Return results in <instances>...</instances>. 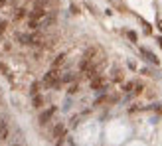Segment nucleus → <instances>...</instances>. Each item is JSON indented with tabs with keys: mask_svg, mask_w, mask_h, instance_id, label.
<instances>
[{
	"mask_svg": "<svg viewBox=\"0 0 162 146\" xmlns=\"http://www.w3.org/2000/svg\"><path fill=\"white\" fill-rule=\"evenodd\" d=\"M44 85H48V87H59L61 85V77H59V71L57 69H49L48 73H45V77H44Z\"/></svg>",
	"mask_w": 162,
	"mask_h": 146,
	"instance_id": "1",
	"label": "nucleus"
},
{
	"mask_svg": "<svg viewBox=\"0 0 162 146\" xmlns=\"http://www.w3.org/2000/svg\"><path fill=\"white\" fill-rule=\"evenodd\" d=\"M53 112H56V109H53V107H52V109H48V111H44V112L40 115V123L45 124V123H48V120L53 116Z\"/></svg>",
	"mask_w": 162,
	"mask_h": 146,
	"instance_id": "2",
	"label": "nucleus"
},
{
	"mask_svg": "<svg viewBox=\"0 0 162 146\" xmlns=\"http://www.w3.org/2000/svg\"><path fill=\"white\" fill-rule=\"evenodd\" d=\"M103 85H105V79L99 77V75H95V77L91 79V89H101Z\"/></svg>",
	"mask_w": 162,
	"mask_h": 146,
	"instance_id": "3",
	"label": "nucleus"
},
{
	"mask_svg": "<svg viewBox=\"0 0 162 146\" xmlns=\"http://www.w3.org/2000/svg\"><path fill=\"white\" fill-rule=\"evenodd\" d=\"M140 53H142V55L146 57L148 61H152V63H156V65H158V57H156V55H154V53H152V52H148V49L140 48Z\"/></svg>",
	"mask_w": 162,
	"mask_h": 146,
	"instance_id": "4",
	"label": "nucleus"
},
{
	"mask_svg": "<svg viewBox=\"0 0 162 146\" xmlns=\"http://www.w3.org/2000/svg\"><path fill=\"white\" fill-rule=\"evenodd\" d=\"M65 57H67V55H65V53H59V55H57V57H56V59H53V63H52V67H53V69H59V67H61V65H63V61H65Z\"/></svg>",
	"mask_w": 162,
	"mask_h": 146,
	"instance_id": "5",
	"label": "nucleus"
},
{
	"mask_svg": "<svg viewBox=\"0 0 162 146\" xmlns=\"http://www.w3.org/2000/svg\"><path fill=\"white\" fill-rule=\"evenodd\" d=\"M63 132H65V126H63V124H57V126L53 128V136H56L57 140H59L61 136H63Z\"/></svg>",
	"mask_w": 162,
	"mask_h": 146,
	"instance_id": "6",
	"label": "nucleus"
},
{
	"mask_svg": "<svg viewBox=\"0 0 162 146\" xmlns=\"http://www.w3.org/2000/svg\"><path fill=\"white\" fill-rule=\"evenodd\" d=\"M32 103H34V107H36V109H40V107L44 105V97H40V95H34Z\"/></svg>",
	"mask_w": 162,
	"mask_h": 146,
	"instance_id": "7",
	"label": "nucleus"
},
{
	"mask_svg": "<svg viewBox=\"0 0 162 146\" xmlns=\"http://www.w3.org/2000/svg\"><path fill=\"white\" fill-rule=\"evenodd\" d=\"M26 14H28V12H26V8H18V12L14 14V20H22Z\"/></svg>",
	"mask_w": 162,
	"mask_h": 146,
	"instance_id": "8",
	"label": "nucleus"
},
{
	"mask_svg": "<svg viewBox=\"0 0 162 146\" xmlns=\"http://www.w3.org/2000/svg\"><path fill=\"white\" fill-rule=\"evenodd\" d=\"M6 30H8V22L6 20H0V36H2Z\"/></svg>",
	"mask_w": 162,
	"mask_h": 146,
	"instance_id": "9",
	"label": "nucleus"
},
{
	"mask_svg": "<svg viewBox=\"0 0 162 146\" xmlns=\"http://www.w3.org/2000/svg\"><path fill=\"white\" fill-rule=\"evenodd\" d=\"M38 91H40V83H34V85H32V89H30V93L32 95H38Z\"/></svg>",
	"mask_w": 162,
	"mask_h": 146,
	"instance_id": "10",
	"label": "nucleus"
},
{
	"mask_svg": "<svg viewBox=\"0 0 162 146\" xmlns=\"http://www.w3.org/2000/svg\"><path fill=\"white\" fill-rule=\"evenodd\" d=\"M77 89H79V85H77V83H73V85L69 87V93H77Z\"/></svg>",
	"mask_w": 162,
	"mask_h": 146,
	"instance_id": "11",
	"label": "nucleus"
},
{
	"mask_svg": "<svg viewBox=\"0 0 162 146\" xmlns=\"http://www.w3.org/2000/svg\"><path fill=\"white\" fill-rule=\"evenodd\" d=\"M132 87H135V83H127V85H124V91H132Z\"/></svg>",
	"mask_w": 162,
	"mask_h": 146,
	"instance_id": "12",
	"label": "nucleus"
},
{
	"mask_svg": "<svg viewBox=\"0 0 162 146\" xmlns=\"http://www.w3.org/2000/svg\"><path fill=\"white\" fill-rule=\"evenodd\" d=\"M128 37H131L132 41H136V34H135V32H128Z\"/></svg>",
	"mask_w": 162,
	"mask_h": 146,
	"instance_id": "13",
	"label": "nucleus"
},
{
	"mask_svg": "<svg viewBox=\"0 0 162 146\" xmlns=\"http://www.w3.org/2000/svg\"><path fill=\"white\" fill-rule=\"evenodd\" d=\"M0 71H4V73H6V65H4V63H0Z\"/></svg>",
	"mask_w": 162,
	"mask_h": 146,
	"instance_id": "14",
	"label": "nucleus"
},
{
	"mask_svg": "<svg viewBox=\"0 0 162 146\" xmlns=\"http://www.w3.org/2000/svg\"><path fill=\"white\" fill-rule=\"evenodd\" d=\"M156 41H158V45L162 48V37H158V40H156Z\"/></svg>",
	"mask_w": 162,
	"mask_h": 146,
	"instance_id": "15",
	"label": "nucleus"
},
{
	"mask_svg": "<svg viewBox=\"0 0 162 146\" xmlns=\"http://www.w3.org/2000/svg\"><path fill=\"white\" fill-rule=\"evenodd\" d=\"M4 4H6V0H0V8H2V6H4Z\"/></svg>",
	"mask_w": 162,
	"mask_h": 146,
	"instance_id": "16",
	"label": "nucleus"
},
{
	"mask_svg": "<svg viewBox=\"0 0 162 146\" xmlns=\"http://www.w3.org/2000/svg\"><path fill=\"white\" fill-rule=\"evenodd\" d=\"M158 28H160V32H162V20H160V22H158Z\"/></svg>",
	"mask_w": 162,
	"mask_h": 146,
	"instance_id": "17",
	"label": "nucleus"
}]
</instances>
